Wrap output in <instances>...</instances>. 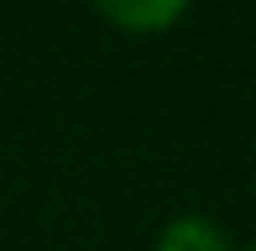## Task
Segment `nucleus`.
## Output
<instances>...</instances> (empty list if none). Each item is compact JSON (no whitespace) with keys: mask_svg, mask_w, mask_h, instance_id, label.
<instances>
[{"mask_svg":"<svg viewBox=\"0 0 256 251\" xmlns=\"http://www.w3.org/2000/svg\"><path fill=\"white\" fill-rule=\"evenodd\" d=\"M115 32H136V37H152V32H168L183 21V10L194 0H89Z\"/></svg>","mask_w":256,"mask_h":251,"instance_id":"obj_1","label":"nucleus"},{"mask_svg":"<svg viewBox=\"0 0 256 251\" xmlns=\"http://www.w3.org/2000/svg\"><path fill=\"white\" fill-rule=\"evenodd\" d=\"M152 251H236V236L214 220V214H172L162 220V230L152 236Z\"/></svg>","mask_w":256,"mask_h":251,"instance_id":"obj_2","label":"nucleus"},{"mask_svg":"<svg viewBox=\"0 0 256 251\" xmlns=\"http://www.w3.org/2000/svg\"><path fill=\"white\" fill-rule=\"evenodd\" d=\"M236 251H256V236H251V241H236Z\"/></svg>","mask_w":256,"mask_h":251,"instance_id":"obj_3","label":"nucleus"}]
</instances>
